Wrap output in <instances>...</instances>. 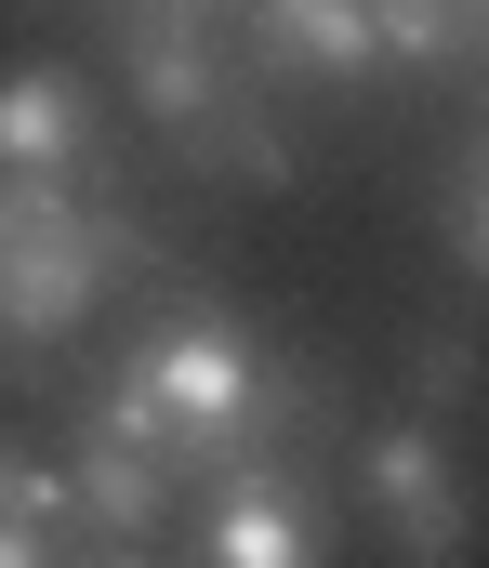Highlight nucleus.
<instances>
[{
  "label": "nucleus",
  "instance_id": "nucleus-6",
  "mask_svg": "<svg viewBox=\"0 0 489 568\" xmlns=\"http://www.w3.org/2000/svg\"><path fill=\"white\" fill-rule=\"evenodd\" d=\"M160 516H172V476L133 436H106V424L67 436V529H93V542H160Z\"/></svg>",
  "mask_w": 489,
  "mask_h": 568
},
{
  "label": "nucleus",
  "instance_id": "nucleus-5",
  "mask_svg": "<svg viewBox=\"0 0 489 568\" xmlns=\"http://www.w3.org/2000/svg\"><path fill=\"white\" fill-rule=\"evenodd\" d=\"M120 53H133V93H146V120H160L172 145L238 93V80L212 67V13H198V0H120Z\"/></svg>",
  "mask_w": 489,
  "mask_h": 568
},
{
  "label": "nucleus",
  "instance_id": "nucleus-10",
  "mask_svg": "<svg viewBox=\"0 0 489 568\" xmlns=\"http://www.w3.org/2000/svg\"><path fill=\"white\" fill-rule=\"evenodd\" d=\"M437 239H450V265H463V278H489V145L450 159V185H437Z\"/></svg>",
  "mask_w": 489,
  "mask_h": 568
},
{
  "label": "nucleus",
  "instance_id": "nucleus-3",
  "mask_svg": "<svg viewBox=\"0 0 489 568\" xmlns=\"http://www.w3.org/2000/svg\"><path fill=\"white\" fill-rule=\"evenodd\" d=\"M357 489H370L397 568H463L477 556V503H463V463H450L437 424H384L370 449H357Z\"/></svg>",
  "mask_w": 489,
  "mask_h": 568
},
{
  "label": "nucleus",
  "instance_id": "nucleus-1",
  "mask_svg": "<svg viewBox=\"0 0 489 568\" xmlns=\"http://www.w3.org/2000/svg\"><path fill=\"white\" fill-rule=\"evenodd\" d=\"M80 424L133 436L172 489H212V476H238V463H305V436L330 424V371L252 357V331L198 304V317H160V331L120 357V384H106Z\"/></svg>",
  "mask_w": 489,
  "mask_h": 568
},
{
  "label": "nucleus",
  "instance_id": "nucleus-12",
  "mask_svg": "<svg viewBox=\"0 0 489 568\" xmlns=\"http://www.w3.org/2000/svg\"><path fill=\"white\" fill-rule=\"evenodd\" d=\"M67 556V529H27V516H0V568H53Z\"/></svg>",
  "mask_w": 489,
  "mask_h": 568
},
{
  "label": "nucleus",
  "instance_id": "nucleus-11",
  "mask_svg": "<svg viewBox=\"0 0 489 568\" xmlns=\"http://www.w3.org/2000/svg\"><path fill=\"white\" fill-rule=\"evenodd\" d=\"M463 384H477V357H463V344H437V357H424V424H450V410H463Z\"/></svg>",
  "mask_w": 489,
  "mask_h": 568
},
{
  "label": "nucleus",
  "instance_id": "nucleus-4",
  "mask_svg": "<svg viewBox=\"0 0 489 568\" xmlns=\"http://www.w3.org/2000/svg\"><path fill=\"white\" fill-rule=\"evenodd\" d=\"M198 568H330V503L305 463H238L198 489Z\"/></svg>",
  "mask_w": 489,
  "mask_h": 568
},
{
  "label": "nucleus",
  "instance_id": "nucleus-7",
  "mask_svg": "<svg viewBox=\"0 0 489 568\" xmlns=\"http://www.w3.org/2000/svg\"><path fill=\"white\" fill-rule=\"evenodd\" d=\"M0 172H40V185L93 172V80L80 67H13L0 80Z\"/></svg>",
  "mask_w": 489,
  "mask_h": 568
},
{
  "label": "nucleus",
  "instance_id": "nucleus-8",
  "mask_svg": "<svg viewBox=\"0 0 489 568\" xmlns=\"http://www.w3.org/2000/svg\"><path fill=\"white\" fill-rule=\"evenodd\" d=\"M252 53L278 80H370V0H252Z\"/></svg>",
  "mask_w": 489,
  "mask_h": 568
},
{
  "label": "nucleus",
  "instance_id": "nucleus-9",
  "mask_svg": "<svg viewBox=\"0 0 489 568\" xmlns=\"http://www.w3.org/2000/svg\"><path fill=\"white\" fill-rule=\"evenodd\" d=\"M489 27V0H370V53H397V67H463Z\"/></svg>",
  "mask_w": 489,
  "mask_h": 568
},
{
  "label": "nucleus",
  "instance_id": "nucleus-2",
  "mask_svg": "<svg viewBox=\"0 0 489 568\" xmlns=\"http://www.w3.org/2000/svg\"><path fill=\"white\" fill-rule=\"evenodd\" d=\"M133 252V225L93 199V185H40V172H0V357H53L106 265Z\"/></svg>",
  "mask_w": 489,
  "mask_h": 568
}]
</instances>
